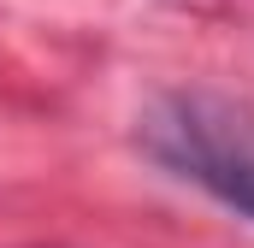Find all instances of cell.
<instances>
[{"instance_id":"obj_1","label":"cell","mask_w":254,"mask_h":248,"mask_svg":"<svg viewBox=\"0 0 254 248\" xmlns=\"http://www.w3.org/2000/svg\"><path fill=\"white\" fill-rule=\"evenodd\" d=\"M136 142L178 178L254 219V101L219 89L154 95L136 119Z\"/></svg>"}]
</instances>
